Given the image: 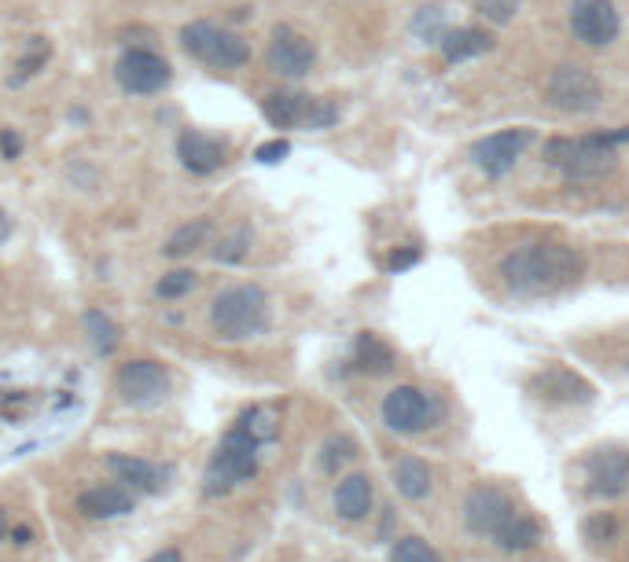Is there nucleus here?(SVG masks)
<instances>
[{
  "instance_id": "nucleus-1",
  "label": "nucleus",
  "mask_w": 629,
  "mask_h": 562,
  "mask_svg": "<svg viewBox=\"0 0 629 562\" xmlns=\"http://www.w3.org/2000/svg\"><path fill=\"white\" fill-rule=\"evenodd\" d=\"M585 258L567 243H523L501 258L504 287L519 298H549L582 280Z\"/></svg>"
},
{
  "instance_id": "nucleus-2",
  "label": "nucleus",
  "mask_w": 629,
  "mask_h": 562,
  "mask_svg": "<svg viewBox=\"0 0 629 562\" xmlns=\"http://www.w3.org/2000/svg\"><path fill=\"white\" fill-rule=\"evenodd\" d=\"M629 140V125L618 133H593V136H552L545 144V162L556 166L574 184H593L615 173L618 144Z\"/></svg>"
},
{
  "instance_id": "nucleus-3",
  "label": "nucleus",
  "mask_w": 629,
  "mask_h": 562,
  "mask_svg": "<svg viewBox=\"0 0 629 562\" xmlns=\"http://www.w3.org/2000/svg\"><path fill=\"white\" fill-rule=\"evenodd\" d=\"M269 327V294L258 283H232L210 302V331L225 342H247Z\"/></svg>"
},
{
  "instance_id": "nucleus-4",
  "label": "nucleus",
  "mask_w": 629,
  "mask_h": 562,
  "mask_svg": "<svg viewBox=\"0 0 629 562\" xmlns=\"http://www.w3.org/2000/svg\"><path fill=\"white\" fill-rule=\"evenodd\" d=\"M258 449H262V441L254 438L243 423L225 430V438L218 441V449H214V456H210V463H206L203 471V493L225 496L236 485L251 482L254 474H258Z\"/></svg>"
},
{
  "instance_id": "nucleus-5",
  "label": "nucleus",
  "mask_w": 629,
  "mask_h": 562,
  "mask_svg": "<svg viewBox=\"0 0 629 562\" xmlns=\"http://www.w3.org/2000/svg\"><path fill=\"white\" fill-rule=\"evenodd\" d=\"M181 48L195 63L210 70H240L251 63V41L236 30L210 23V19H192L181 26Z\"/></svg>"
},
{
  "instance_id": "nucleus-6",
  "label": "nucleus",
  "mask_w": 629,
  "mask_h": 562,
  "mask_svg": "<svg viewBox=\"0 0 629 562\" xmlns=\"http://www.w3.org/2000/svg\"><path fill=\"white\" fill-rule=\"evenodd\" d=\"M446 419V401L431 390H420V386H394L387 397H383V427L394 430V434H427L431 427H438Z\"/></svg>"
},
{
  "instance_id": "nucleus-7",
  "label": "nucleus",
  "mask_w": 629,
  "mask_h": 562,
  "mask_svg": "<svg viewBox=\"0 0 629 562\" xmlns=\"http://www.w3.org/2000/svg\"><path fill=\"white\" fill-rule=\"evenodd\" d=\"M265 122L276 129H309L321 133L339 122V107L332 100H317L306 92H269L262 100Z\"/></svg>"
},
{
  "instance_id": "nucleus-8",
  "label": "nucleus",
  "mask_w": 629,
  "mask_h": 562,
  "mask_svg": "<svg viewBox=\"0 0 629 562\" xmlns=\"http://www.w3.org/2000/svg\"><path fill=\"white\" fill-rule=\"evenodd\" d=\"M545 96L556 111L563 114H593L604 100L600 81L593 78V70L578 67V63H560L545 78Z\"/></svg>"
},
{
  "instance_id": "nucleus-9",
  "label": "nucleus",
  "mask_w": 629,
  "mask_h": 562,
  "mask_svg": "<svg viewBox=\"0 0 629 562\" xmlns=\"http://www.w3.org/2000/svg\"><path fill=\"white\" fill-rule=\"evenodd\" d=\"M115 390L129 408H159L170 397V371L159 360H126L115 371Z\"/></svg>"
},
{
  "instance_id": "nucleus-10",
  "label": "nucleus",
  "mask_w": 629,
  "mask_h": 562,
  "mask_svg": "<svg viewBox=\"0 0 629 562\" xmlns=\"http://www.w3.org/2000/svg\"><path fill=\"white\" fill-rule=\"evenodd\" d=\"M515 515H519V507H515L512 493H504L501 485L479 482L464 496V526H468V533H475L482 540L497 537Z\"/></svg>"
},
{
  "instance_id": "nucleus-11",
  "label": "nucleus",
  "mask_w": 629,
  "mask_h": 562,
  "mask_svg": "<svg viewBox=\"0 0 629 562\" xmlns=\"http://www.w3.org/2000/svg\"><path fill=\"white\" fill-rule=\"evenodd\" d=\"M534 144V129H527V125H515V129H497V133L482 136V140H475V147H471V158H475V166L486 173V177L501 180L508 177L515 169V162L523 158V151Z\"/></svg>"
},
{
  "instance_id": "nucleus-12",
  "label": "nucleus",
  "mask_w": 629,
  "mask_h": 562,
  "mask_svg": "<svg viewBox=\"0 0 629 562\" xmlns=\"http://www.w3.org/2000/svg\"><path fill=\"white\" fill-rule=\"evenodd\" d=\"M115 81L129 96H155L173 81V70L151 48H126L115 63Z\"/></svg>"
},
{
  "instance_id": "nucleus-13",
  "label": "nucleus",
  "mask_w": 629,
  "mask_h": 562,
  "mask_svg": "<svg viewBox=\"0 0 629 562\" xmlns=\"http://www.w3.org/2000/svg\"><path fill=\"white\" fill-rule=\"evenodd\" d=\"M265 63L273 74L280 78H306L309 70L317 67V48L309 41L306 34H298L295 26H273V34H269V48H265Z\"/></svg>"
},
{
  "instance_id": "nucleus-14",
  "label": "nucleus",
  "mask_w": 629,
  "mask_h": 562,
  "mask_svg": "<svg viewBox=\"0 0 629 562\" xmlns=\"http://www.w3.org/2000/svg\"><path fill=\"white\" fill-rule=\"evenodd\" d=\"M571 34L589 48H607L622 34V15L611 0H574Z\"/></svg>"
},
{
  "instance_id": "nucleus-15",
  "label": "nucleus",
  "mask_w": 629,
  "mask_h": 562,
  "mask_svg": "<svg viewBox=\"0 0 629 562\" xmlns=\"http://www.w3.org/2000/svg\"><path fill=\"white\" fill-rule=\"evenodd\" d=\"M629 489V452L626 449H596L585 456V493L596 500H615Z\"/></svg>"
},
{
  "instance_id": "nucleus-16",
  "label": "nucleus",
  "mask_w": 629,
  "mask_h": 562,
  "mask_svg": "<svg viewBox=\"0 0 629 562\" xmlns=\"http://www.w3.org/2000/svg\"><path fill=\"white\" fill-rule=\"evenodd\" d=\"M530 390L552 405H593L596 401V386L567 364H545L541 371H534Z\"/></svg>"
},
{
  "instance_id": "nucleus-17",
  "label": "nucleus",
  "mask_w": 629,
  "mask_h": 562,
  "mask_svg": "<svg viewBox=\"0 0 629 562\" xmlns=\"http://www.w3.org/2000/svg\"><path fill=\"white\" fill-rule=\"evenodd\" d=\"M177 162H181L192 177H210L225 166V144L214 136L199 133V129H184L177 136Z\"/></svg>"
},
{
  "instance_id": "nucleus-18",
  "label": "nucleus",
  "mask_w": 629,
  "mask_h": 562,
  "mask_svg": "<svg viewBox=\"0 0 629 562\" xmlns=\"http://www.w3.org/2000/svg\"><path fill=\"white\" fill-rule=\"evenodd\" d=\"M133 507H137V496L133 489L118 482H103V485H89L85 493L78 496V511L85 518H122V515H133Z\"/></svg>"
},
{
  "instance_id": "nucleus-19",
  "label": "nucleus",
  "mask_w": 629,
  "mask_h": 562,
  "mask_svg": "<svg viewBox=\"0 0 629 562\" xmlns=\"http://www.w3.org/2000/svg\"><path fill=\"white\" fill-rule=\"evenodd\" d=\"M107 471L115 474L118 485L140 489V493H159L166 478H170V467H159V463L140 460V456H126V452H111L107 456Z\"/></svg>"
},
{
  "instance_id": "nucleus-20",
  "label": "nucleus",
  "mask_w": 629,
  "mask_h": 562,
  "mask_svg": "<svg viewBox=\"0 0 629 562\" xmlns=\"http://www.w3.org/2000/svg\"><path fill=\"white\" fill-rule=\"evenodd\" d=\"M372 500H376V489L368 474H346L343 482L335 485V511L343 522H361L372 515Z\"/></svg>"
},
{
  "instance_id": "nucleus-21",
  "label": "nucleus",
  "mask_w": 629,
  "mask_h": 562,
  "mask_svg": "<svg viewBox=\"0 0 629 562\" xmlns=\"http://www.w3.org/2000/svg\"><path fill=\"white\" fill-rule=\"evenodd\" d=\"M541 540H545V529H541L538 518L527 515V511H519V515L493 537V548H501L504 555H523V551L538 548Z\"/></svg>"
},
{
  "instance_id": "nucleus-22",
  "label": "nucleus",
  "mask_w": 629,
  "mask_h": 562,
  "mask_svg": "<svg viewBox=\"0 0 629 562\" xmlns=\"http://www.w3.org/2000/svg\"><path fill=\"white\" fill-rule=\"evenodd\" d=\"M438 48H442V56H446L449 63H468V59H479L490 52L493 37L486 34V30H479V26H460V30H446V37L438 41Z\"/></svg>"
},
{
  "instance_id": "nucleus-23",
  "label": "nucleus",
  "mask_w": 629,
  "mask_h": 562,
  "mask_svg": "<svg viewBox=\"0 0 629 562\" xmlns=\"http://www.w3.org/2000/svg\"><path fill=\"white\" fill-rule=\"evenodd\" d=\"M394 485H398V493L405 496V500L420 504V500H427L431 489H435V474H431L427 460H420V456H401V460L394 463Z\"/></svg>"
},
{
  "instance_id": "nucleus-24",
  "label": "nucleus",
  "mask_w": 629,
  "mask_h": 562,
  "mask_svg": "<svg viewBox=\"0 0 629 562\" xmlns=\"http://www.w3.org/2000/svg\"><path fill=\"white\" fill-rule=\"evenodd\" d=\"M210 239H214V221L195 217V221H184V225L173 228L170 236H166V243H162V254L166 258H188L195 250H203Z\"/></svg>"
},
{
  "instance_id": "nucleus-25",
  "label": "nucleus",
  "mask_w": 629,
  "mask_h": 562,
  "mask_svg": "<svg viewBox=\"0 0 629 562\" xmlns=\"http://www.w3.org/2000/svg\"><path fill=\"white\" fill-rule=\"evenodd\" d=\"M394 364H398V357H394V349L383 342L379 335H372V331H361L354 342V368L365 371V375H390L394 371Z\"/></svg>"
},
{
  "instance_id": "nucleus-26",
  "label": "nucleus",
  "mask_w": 629,
  "mask_h": 562,
  "mask_svg": "<svg viewBox=\"0 0 629 562\" xmlns=\"http://www.w3.org/2000/svg\"><path fill=\"white\" fill-rule=\"evenodd\" d=\"M85 331H89V342L96 346L100 357H111L118 349V342H122V327L103 313V309H89V313H85Z\"/></svg>"
},
{
  "instance_id": "nucleus-27",
  "label": "nucleus",
  "mask_w": 629,
  "mask_h": 562,
  "mask_svg": "<svg viewBox=\"0 0 629 562\" xmlns=\"http://www.w3.org/2000/svg\"><path fill=\"white\" fill-rule=\"evenodd\" d=\"M251 247H254V228L251 225H240L232 228L229 236L221 239L218 247L210 250L218 265H243V261L251 258Z\"/></svg>"
},
{
  "instance_id": "nucleus-28",
  "label": "nucleus",
  "mask_w": 629,
  "mask_h": 562,
  "mask_svg": "<svg viewBox=\"0 0 629 562\" xmlns=\"http://www.w3.org/2000/svg\"><path fill=\"white\" fill-rule=\"evenodd\" d=\"M582 537L593 544V548H604V544H615L622 540V518L615 511H593V515H585L582 522Z\"/></svg>"
},
{
  "instance_id": "nucleus-29",
  "label": "nucleus",
  "mask_w": 629,
  "mask_h": 562,
  "mask_svg": "<svg viewBox=\"0 0 629 562\" xmlns=\"http://www.w3.org/2000/svg\"><path fill=\"white\" fill-rule=\"evenodd\" d=\"M449 23H446V12L438 8V4H424L420 12L412 15V34L420 37L424 45H438L442 37H446Z\"/></svg>"
},
{
  "instance_id": "nucleus-30",
  "label": "nucleus",
  "mask_w": 629,
  "mask_h": 562,
  "mask_svg": "<svg viewBox=\"0 0 629 562\" xmlns=\"http://www.w3.org/2000/svg\"><path fill=\"white\" fill-rule=\"evenodd\" d=\"M357 460V441L346 438V434H335L321 445V471L324 474H339L346 463Z\"/></svg>"
},
{
  "instance_id": "nucleus-31",
  "label": "nucleus",
  "mask_w": 629,
  "mask_h": 562,
  "mask_svg": "<svg viewBox=\"0 0 629 562\" xmlns=\"http://www.w3.org/2000/svg\"><path fill=\"white\" fill-rule=\"evenodd\" d=\"M390 562H446V559H442V555H438L424 537L409 533V537L394 540V548H390Z\"/></svg>"
},
{
  "instance_id": "nucleus-32",
  "label": "nucleus",
  "mask_w": 629,
  "mask_h": 562,
  "mask_svg": "<svg viewBox=\"0 0 629 562\" xmlns=\"http://www.w3.org/2000/svg\"><path fill=\"white\" fill-rule=\"evenodd\" d=\"M195 283H199V276H195L192 269H173V272H166V276H159L155 294L166 298V302H181L184 294L195 291Z\"/></svg>"
},
{
  "instance_id": "nucleus-33",
  "label": "nucleus",
  "mask_w": 629,
  "mask_h": 562,
  "mask_svg": "<svg viewBox=\"0 0 629 562\" xmlns=\"http://www.w3.org/2000/svg\"><path fill=\"white\" fill-rule=\"evenodd\" d=\"M48 59H52V45H48L45 37H34V52H26L19 63H15V74H12V85H23L26 78H34V74H41V67H45Z\"/></svg>"
},
{
  "instance_id": "nucleus-34",
  "label": "nucleus",
  "mask_w": 629,
  "mask_h": 562,
  "mask_svg": "<svg viewBox=\"0 0 629 562\" xmlns=\"http://www.w3.org/2000/svg\"><path fill=\"white\" fill-rule=\"evenodd\" d=\"M240 423L251 430L258 441H273L276 434H280V419H276L269 408H247V412L240 416Z\"/></svg>"
},
{
  "instance_id": "nucleus-35",
  "label": "nucleus",
  "mask_w": 629,
  "mask_h": 562,
  "mask_svg": "<svg viewBox=\"0 0 629 562\" xmlns=\"http://www.w3.org/2000/svg\"><path fill=\"white\" fill-rule=\"evenodd\" d=\"M523 0H479V15H486L493 26H508L519 15Z\"/></svg>"
},
{
  "instance_id": "nucleus-36",
  "label": "nucleus",
  "mask_w": 629,
  "mask_h": 562,
  "mask_svg": "<svg viewBox=\"0 0 629 562\" xmlns=\"http://www.w3.org/2000/svg\"><path fill=\"white\" fill-rule=\"evenodd\" d=\"M287 155H291V144H287V140H269V144H262L258 151H254V162L276 166V162H284Z\"/></svg>"
},
{
  "instance_id": "nucleus-37",
  "label": "nucleus",
  "mask_w": 629,
  "mask_h": 562,
  "mask_svg": "<svg viewBox=\"0 0 629 562\" xmlns=\"http://www.w3.org/2000/svg\"><path fill=\"white\" fill-rule=\"evenodd\" d=\"M0 158H4V162L23 158V136L15 133V129H0Z\"/></svg>"
},
{
  "instance_id": "nucleus-38",
  "label": "nucleus",
  "mask_w": 629,
  "mask_h": 562,
  "mask_svg": "<svg viewBox=\"0 0 629 562\" xmlns=\"http://www.w3.org/2000/svg\"><path fill=\"white\" fill-rule=\"evenodd\" d=\"M420 261V250H412V247H405V250H394L387 258V269L390 272H401V269H409V265H416Z\"/></svg>"
},
{
  "instance_id": "nucleus-39",
  "label": "nucleus",
  "mask_w": 629,
  "mask_h": 562,
  "mask_svg": "<svg viewBox=\"0 0 629 562\" xmlns=\"http://www.w3.org/2000/svg\"><path fill=\"white\" fill-rule=\"evenodd\" d=\"M8 537H12L15 544H19V548H26V544L34 540V529H30V526H15L12 533H8Z\"/></svg>"
},
{
  "instance_id": "nucleus-40",
  "label": "nucleus",
  "mask_w": 629,
  "mask_h": 562,
  "mask_svg": "<svg viewBox=\"0 0 629 562\" xmlns=\"http://www.w3.org/2000/svg\"><path fill=\"white\" fill-rule=\"evenodd\" d=\"M148 562H184V559H181V551L177 548H162V551H155Z\"/></svg>"
},
{
  "instance_id": "nucleus-41",
  "label": "nucleus",
  "mask_w": 629,
  "mask_h": 562,
  "mask_svg": "<svg viewBox=\"0 0 629 562\" xmlns=\"http://www.w3.org/2000/svg\"><path fill=\"white\" fill-rule=\"evenodd\" d=\"M12 217H8V214H4V210H0V243H4V239H8V236H12Z\"/></svg>"
},
{
  "instance_id": "nucleus-42",
  "label": "nucleus",
  "mask_w": 629,
  "mask_h": 562,
  "mask_svg": "<svg viewBox=\"0 0 629 562\" xmlns=\"http://www.w3.org/2000/svg\"><path fill=\"white\" fill-rule=\"evenodd\" d=\"M0 540H8V511L0 507Z\"/></svg>"
}]
</instances>
